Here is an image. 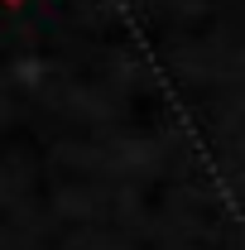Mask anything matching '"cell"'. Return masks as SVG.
I'll return each instance as SVG.
<instances>
[{
	"label": "cell",
	"mask_w": 245,
	"mask_h": 250,
	"mask_svg": "<svg viewBox=\"0 0 245 250\" xmlns=\"http://www.w3.org/2000/svg\"><path fill=\"white\" fill-rule=\"evenodd\" d=\"M5 5H20V0H5Z\"/></svg>",
	"instance_id": "1"
}]
</instances>
